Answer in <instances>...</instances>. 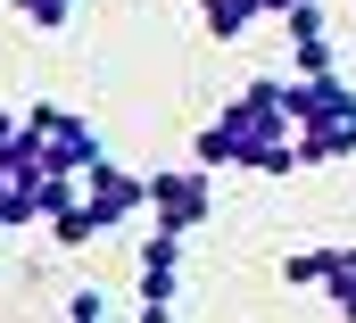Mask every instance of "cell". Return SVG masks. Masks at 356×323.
Segmentation results:
<instances>
[{
    "instance_id": "6da1fadb",
    "label": "cell",
    "mask_w": 356,
    "mask_h": 323,
    "mask_svg": "<svg viewBox=\"0 0 356 323\" xmlns=\"http://www.w3.org/2000/svg\"><path fill=\"white\" fill-rule=\"evenodd\" d=\"M25 133L42 141V158L58 166V174H91V166L108 158L99 133H91V116H75L67 100H33V108H25Z\"/></svg>"
},
{
    "instance_id": "7a4b0ae2",
    "label": "cell",
    "mask_w": 356,
    "mask_h": 323,
    "mask_svg": "<svg viewBox=\"0 0 356 323\" xmlns=\"http://www.w3.org/2000/svg\"><path fill=\"white\" fill-rule=\"evenodd\" d=\"M207 207H216L207 166H158V174H149V224H166V233H199Z\"/></svg>"
},
{
    "instance_id": "3957f363",
    "label": "cell",
    "mask_w": 356,
    "mask_h": 323,
    "mask_svg": "<svg viewBox=\"0 0 356 323\" xmlns=\"http://www.w3.org/2000/svg\"><path fill=\"white\" fill-rule=\"evenodd\" d=\"M83 199H91V216H99V224L116 233L124 216H141V207H149V174H133V166L99 158V166L83 174Z\"/></svg>"
},
{
    "instance_id": "277c9868",
    "label": "cell",
    "mask_w": 356,
    "mask_h": 323,
    "mask_svg": "<svg viewBox=\"0 0 356 323\" xmlns=\"http://www.w3.org/2000/svg\"><path fill=\"white\" fill-rule=\"evenodd\" d=\"M182 241L191 233L149 224V241H141V307H175L182 299Z\"/></svg>"
},
{
    "instance_id": "5b68a950",
    "label": "cell",
    "mask_w": 356,
    "mask_h": 323,
    "mask_svg": "<svg viewBox=\"0 0 356 323\" xmlns=\"http://www.w3.org/2000/svg\"><path fill=\"white\" fill-rule=\"evenodd\" d=\"M282 108H290V125H323V116H348L356 91H348L340 67H332V75H290L282 83Z\"/></svg>"
},
{
    "instance_id": "8992f818",
    "label": "cell",
    "mask_w": 356,
    "mask_h": 323,
    "mask_svg": "<svg viewBox=\"0 0 356 323\" xmlns=\"http://www.w3.org/2000/svg\"><path fill=\"white\" fill-rule=\"evenodd\" d=\"M340 158H356V108L323 116V125H298V166H340Z\"/></svg>"
},
{
    "instance_id": "52a82bcc",
    "label": "cell",
    "mask_w": 356,
    "mask_h": 323,
    "mask_svg": "<svg viewBox=\"0 0 356 323\" xmlns=\"http://www.w3.org/2000/svg\"><path fill=\"white\" fill-rule=\"evenodd\" d=\"M99 233H108V224L91 216V199H83V191H75L67 207H50V241H58V249H83V241H99Z\"/></svg>"
},
{
    "instance_id": "ba28073f",
    "label": "cell",
    "mask_w": 356,
    "mask_h": 323,
    "mask_svg": "<svg viewBox=\"0 0 356 323\" xmlns=\"http://www.w3.org/2000/svg\"><path fill=\"white\" fill-rule=\"evenodd\" d=\"M332 257H340V241L298 249V257H282V282H290V290H323V282H332Z\"/></svg>"
},
{
    "instance_id": "9c48e42d",
    "label": "cell",
    "mask_w": 356,
    "mask_h": 323,
    "mask_svg": "<svg viewBox=\"0 0 356 323\" xmlns=\"http://www.w3.org/2000/svg\"><path fill=\"white\" fill-rule=\"evenodd\" d=\"M323 299L340 307V323H356V249L340 241V257H332V282H323Z\"/></svg>"
},
{
    "instance_id": "30bf717a",
    "label": "cell",
    "mask_w": 356,
    "mask_h": 323,
    "mask_svg": "<svg viewBox=\"0 0 356 323\" xmlns=\"http://www.w3.org/2000/svg\"><path fill=\"white\" fill-rule=\"evenodd\" d=\"M8 8H17L25 25H42V33H58V25L75 17V0H8Z\"/></svg>"
},
{
    "instance_id": "8fae6325",
    "label": "cell",
    "mask_w": 356,
    "mask_h": 323,
    "mask_svg": "<svg viewBox=\"0 0 356 323\" xmlns=\"http://www.w3.org/2000/svg\"><path fill=\"white\" fill-rule=\"evenodd\" d=\"M67 323H108V299L99 290H67Z\"/></svg>"
},
{
    "instance_id": "7c38bea8",
    "label": "cell",
    "mask_w": 356,
    "mask_h": 323,
    "mask_svg": "<svg viewBox=\"0 0 356 323\" xmlns=\"http://www.w3.org/2000/svg\"><path fill=\"white\" fill-rule=\"evenodd\" d=\"M290 8H307V0H266V17H290Z\"/></svg>"
},
{
    "instance_id": "4fadbf2b",
    "label": "cell",
    "mask_w": 356,
    "mask_h": 323,
    "mask_svg": "<svg viewBox=\"0 0 356 323\" xmlns=\"http://www.w3.org/2000/svg\"><path fill=\"white\" fill-rule=\"evenodd\" d=\"M166 315H175V307H141V315H133V323H166Z\"/></svg>"
}]
</instances>
